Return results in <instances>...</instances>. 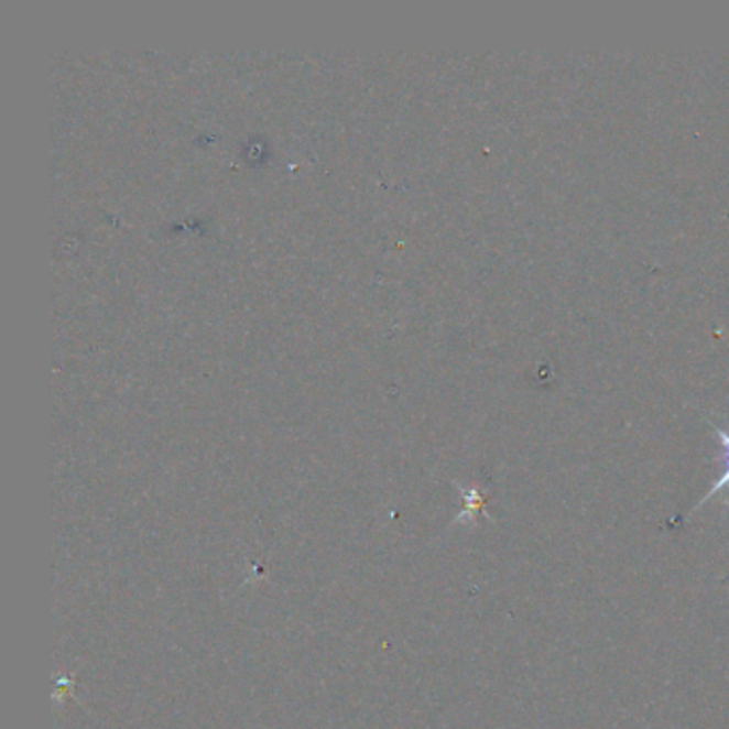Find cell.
<instances>
[{"label": "cell", "mask_w": 729, "mask_h": 729, "mask_svg": "<svg viewBox=\"0 0 729 729\" xmlns=\"http://www.w3.org/2000/svg\"><path fill=\"white\" fill-rule=\"evenodd\" d=\"M719 460H721V463L726 465V469H723V475H721V477L717 479V483H715V486H712V488L708 490V494H706V497H704V499H701V501H699V503L695 505V510H699L701 505H706V501H708L710 497H715V494H719L721 490H729V458H719ZM728 508H729V497H728V501H726V510H728Z\"/></svg>", "instance_id": "1"}, {"label": "cell", "mask_w": 729, "mask_h": 729, "mask_svg": "<svg viewBox=\"0 0 729 729\" xmlns=\"http://www.w3.org/2000/svg\"><path fill=\"white\" fill-rule=\"evenodd\" d=\"M710 428L717 433V437H719V440H721V447H723V454H721V458H729V433L728 431H723V428H719V426H715V424H710Z\"/></svg>", "instance_id": "2"}]
</instances>
